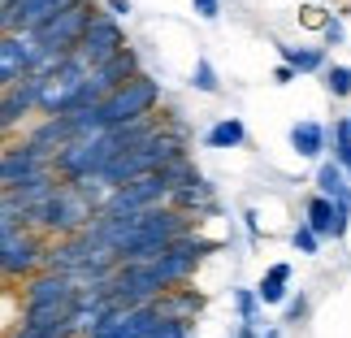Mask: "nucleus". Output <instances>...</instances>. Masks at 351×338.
<instances>
[{
    "label": "nucleus",
    "instance_id": "nucleus-28",
    "mask_svg": "<svg viewBox=\"0 0 351 338\" xmlns=\"http://www.w3.org/2000/svg\"><path fill=\"white\" fill-rule=\"evenodd\" d=\"M26 226V217H22V208H13L5 195H0V239L5 234H13V230H22Z\"/></svg>",
    "mask_w": 351,
    "mask_h": 338
},
{
    "label": "nucleus",
    "instance_id": "nucleus-11",
    "mask_svg": "<svg viewBox=\"0 0 351 338\" xmlns=\"http://www.w3.org/2000/svg\"><path fill=\"white\" fill-rule=\"evenodd\" d=\"M31 65H35L31 35H22V31H5V35H0V87L26 78V74H31Z\"/></svg>",
    "mask_w": 351,
    "mask_h": 338
},
{
    "label": "nucleus",
    "instance_id": "nucleus-23",
    "mask_svg": "<svg viewBox=\"0 0 351 338\" xmlns=\"http://www.w3.org/2000/svg\"><path fill=\"white\" fill-rule=\"evenodd\" d=\"M143 338H195V317H165L160 313V321Z\"/></svg>",
    "mask_w": 351,
    "mask_h": 338
},
{
    "label": "nucleus",
    "instance_id": "nucleus-34",
    "mask_svg": "<svg viewBox=\"0 0 351 338\" xmlns=\"http://www.w3.org/2000/svg\"><path fill=\"white\" fill-rule=\"evenodd\" d=\"M295 78H300V74H295L291 65H278V70H274V83H278V87H291Z\"/></svg>",
    "mask_w": 351,
    "mask_h": 338
},
{
    "label": "nucleus",
    "instance_id": "nucleus-1",
    "mask_svg": "<svg viewBox=\"0 0 351 338\" xmlns=\"http://www.w3.org/2000/svg\"><path fill=\"white\" fill-rule=\"evenodd\" d=\"M91 217H96V208H91L87 200L74 191V182H57V191H52V195H44L39 204L26 208V226L39 230L44 239L78 234Z\"/></svg>",
    "mask_w": 351,
    "mask_h": 338
},
{
    "label": "nucleus",
    "instance_id": "nucleus-32",
    "mask_svg": "<svg viewBox=\"0 0 351 338\" xmlns=\"http://www.w3.org/2000/svg\"><path fill=\"white\" fill-rule=\"evenodd\" d=\"M104 13H113V18L117 22H126L130 18V13H134V5H130V0H104V5H100Z\"/></svg>",
    "mask_w": 351,
    "mask_h": 338
},
{
    "label": "nucleus",
    "instance_id": "nucleus-14",
    "mask_svg": "<svg viewBox=\"0 0 351 338\" xmlns=\"http://www.w3.org/2000/svg\"><path fill=\"white\" fill-rule=\"evenodd\" d=\"M61 5H70V0H9V31H35L44 18H52Z\"/></svg>",
    "mask_w": 351,
    "mask_h": 338
},
{
    "label": "nucleus",
    "instance_id": "nucleus-4",
    "mask_svg": "<svg viewBox=\"0 0 351 338\" xmlns=\"http://www.w3.org/2000/svg\"><path fill=\"white\" fill-rule=\"evenodd\" d=\"M44 234L31 226L13 230V234L0 239V282H22L31 278L39 265H44Z\"/></svg>",
    "mask_w": 351,
    "mask_h": 338
},
{
    "label": "nucleus",
    "instance_id": "nucleus-27",
    "mask_svg": "<svg viewBox=\"0 0 351 338\" xmlns=\"http://www.w3.org/2000/svg\"><path fill=\"white\" fill-rule=\"evenodd\" d=\"M291 243H295V252H300V256H317L321 252V234L308 221H300V226L291 230Z\"/></svg>",
    "mask_w": 351,
    "mask_h": 338
},
{
    "label": "nucleus",
    "instance_id": "nucleus-5",
    "mask_svg": "<svg viewBox=\"0 0 351 338\" xmlns=\"http://www.w3.org/2000/svg\"><path fill=\"white\" fill-rule=\"evenodd\" d=\"M126 44H130L126 26H121L113 13L96 9V13H91V22L83 26V35H78V44H74V57L83 61V65H100V61H109L113 52H121Z\"/></svg>",
    "mask_w": 351,
    "mask_h": 338
},
{
    "label": "nucleus",
    "instance_id": "nucleus-25",
    "mask_svg": "<svg viewBox=\"0 0 351 338\" xmlns=\"http://www.w3.org/2000/svg\"><path fill=\"white\" fill-rule=\"evenodd\" d=\"M230 300H234L239 321H261V300H256V291H252V287H234V291H230Z\"/></svg>",
    "mask_w": 351,
    "mask_h": 338
},
{
    "label": "nucleus",
    "instance_id": "nucleus-15",
    "mask_svg": "<svg viewBox=\"0 0 351 338\" xmlns=\"http://www.w3.org/2000/svg\"><path fill=\"white\" fill-rule=\"evenodd\" d=\"M252 291H256V300H261V308H278L291 295V265L287 261H274Z\"/></svg>",
    "mask_w": 351,
    "mask_h": 338
},
{
    "label": "nucleus",
    "instance_id": "nucleus-17",
    "mask_svg": "<svg viewBox=\"0 0 351 338\" xmlns=\"http://www.w3.org/2000/svg\"><path fill=\"white\" fill-rule=\"evenodd\" d=\"M282 65H291L295 74H321L330 61V48H313V44H278Z\"/></svg>",
    "mask_w": 351,
    "mask_h": 338
},
{
    "label": "nucleus",
    "instance_id": "nucleus-21",
    "mask_svg": "<svg viewBox=\"0 0 351 338\" xmlns=\"http://www.w3.org/2000/svg\"><path fill=\"white\" fill-rule=\"evenodd\" d=\"M0 338H74V326L70 321H57V326H22V321H13Z\"/></svg>",
    "mask_w": 351,
    "mask_h": 338
},
{
    "label": "nucleus",
    "instance_id": "nucleus-8",
    "mask_svg": "<svg viewBox=\"0 0 351 338\" xmlns=\"http://www.w3.org/2000/svg\"><path fill=\"white\" fill-rule=\"evenodd\" d=\"M143 65H139V52H134L130 44L121 48V52H113L109 61H100V65H91L87 70V83H83V104H96V100H104L113 87H121L130 74H139Z\"/></svg>",
    "mask_w": 351,
    "mask_h": 338
},
{
    "label": "nucleus",
    "instance_id": "nucleus-31",
    "mask_svg": "<svg viewBox=\"0 0 351 338\" xmlns=\"http://www.w3.org/2000/svg\"><path fill=\"white\" fill-rule=\"evenodd\" d=\"M300 22H304V26H317V31H321V26L330 22V9H321V5H304V9H300Z\"/></svg>",
    "mask_w": 351,
    "mask_h": 338
},
{
    "label": "nucleus",
    "instance_id": "nucleus-13",
    "mask_svg": "<svg viewBox=\"0 0 351 338\" xmlns=\"http://www.w3.org/2000/svg\"><path fill=\"white\" fill-rule=\"evenodd\" d=\"M326 147H330V134H326V126H321L317 117H300L291 126V152L300 160H321Z\"/></svg>",
    "mask_w": 351,
    "mask_h": 338
},
{
    "label": "nucleus",
    "instance_id": "nucleus-36",
    "mask_svg": "<svg viewBox=\"0 0 351 338\" xmlns=\"http://www.w3.org/2000/svg\"><path fill=\"white\" fill-rule=\"evenodd\" d=\"M5 31H9V0L0 5V35H5Z\"/></svg>",
    "mask_w": 351,
    "mask_h": 338
},
{
    "label": "nucleus",
    "instance_id": "nucleus-19",
    "mask_svg": "<svg viewBox=\"0 0 351 338\" xmlns=\"http://www.w3.org/2000/svg\"><path fill=\"white\" fill-rule=\"evenodd\" d=\"M304 221L321 234V243L334 239V200H326V195H317V191H313V195L304 200Z\"/></svg>",
    "mask_w": 351,
    "mask_h": 338
},
{
    "label": "nucleus",
    "instance_id": "nucleus-33",
    "mask_svg": "<svg viewBox=\"0 0 351 338\" xmlns=\"http://www.w3.org/2000/svg\"><path fill=\"white\" fill-rule=\"evenodd\" d=\"M261 321H239V330H234V338H261Z\"/></svg>",
    "mask_w": 351,
    "mask_h": 338
},
{
    "label": "nucleus",
    "instance_id": "nucleus-10",
    "mask_svg": "<svg viewBox=\"0 0 351 338\" xmlns=\"http://www.w3.org/2000/svg\"><path fill=\"white\" fill-rule=\"evenodd\" d=\"M78 287L65 274H52V269H35L31 278H22V291H18V308H35V304H65L74 300Z\"/></svg>",
    "mask_w": 351,
    "mask_h": 338
},
{
    "label": "nucleus",
    "instance_id": "nucleus-20",
    "mask_svg": "<svg viewBox=\"0 0 351 338\" xmlns=\"http://www.w3.org/2000/svg\"><path fill=\"white\" fill-rule=\"evenodd\" d=\"M156 308H160L165 317H199V313H204V295H195V291H173V287H169V291L156 300Z\"/></svg>",
    "mask_w": 351,
    "mask_h": 338
},
{
    "label": "nucleus",
    "instance_id": "nucleus-39",
    "mask_svg": "<svg viewBox=\"0 0 351 338\" xmlns=\"http://www.w3.org/2000/svg\"><path fill=\"white\" fill-rule=\"evenodd\" d=\"M0 147H5V134H0Z\"/></svg>",
    "mask_w": 351,
    "mask_h": 338
},
{
    "label": "nucleus",
    "instance_id": "nucleus-37",
    "mask_svg": "<svg viewBox=\"0 0 351 338\" xmlns=\"http://www.w3.org/2000/svg\"><path fill=\"white\" fill-rule=\"evenodd\" d=\"M261 338H282V326H265V330H261Z\"/></svg>",
    "mask_w": 351,
    "mask_h": 338
},
{
    "label": "nucleus",
    "instance_id": "nucleus-38",
    "mask_svg": "<svg viewBox=\"0 0 351 338\" xmlns=\"http://www.w3.org/2000/svg\"><path fill=\"white\" fill-rule=\"evenodd\" d=\"M343 121H347V130H351V113H347V117H343Z\"/></svg>",
    "mask_w": 351,
    "mask_h": 338
},
{
    "label": "nucleus",
    "instance_id": "nucleus-2",
    "mask_svg": "<svg viewBox=\"0 0 351 338\" xmlns=\"http://www.w3.org/2000/svg\"><path fill=\"white\" fill-rule=\"evenodd\" d=\"M160 100H165V87H160L152 74L139 70V74H130L121 87H113L109 96L96 104V113H100V126L109 130V126H126V121H134V117L156 113Z\"/></svg>",
    "mask_w": 351,
    "mask_h": 338
},
{
    "label": "nucleus",
    "instance_id": "nucleus-9",
    "mask_svg": "<svg viewBox=\"0 0 351 338\" xmlns=\"http://www.w3.org/2000/svg\"><path fill=\"white\" fill-rule=\"evenodd\" d=\"M39 169H52L44 147H35L26 139H18V143L5 139V147H0V191H9L13 182L31 178V173H39Z\"/></svg>",
    "mask_w": 351,
    "mask_h": 338
},
{
    "label": "nucleus",
    "instance_id": "nucleus-26",
    "mask_svg": "<svg viewBox=\"0 0 351 338\" xmlns=\"http://www.w3.org/2000/svg\"><path fill=\"white\" fill-rule=\"evenodd\" d=\"M308 313H313L308 295H287L282 300V326H300V321H308Z\"/></svg>",
    "mask_w": 351,
    "mask_h": 338
},
{
    "label": "nucleus",
    "instance_id": "nucleus-18",
    "mask_svg": "<svg viewBox=\"0 0 351 338\" xmlns=\"http://www.w3.org/2000/svg\"><path fill=\"white\" fill-rule=\"evenodd\" d=\"M243 143H247V126H243V117H217L204 130V147H208V152H234V147H243Z\"/></svg>",
    "mask_w": 351,
    "mask_h": 338
},
{
    "label": "nucleus",
    "instance_id": "nucleus-30",
    "mask_svg": "<svg viewBox=\"0 0 351 338\" xmlns=\"http://www.w3.org/2000/svg\"><path fill=\"white\" fill-rule=\"evenodd\" d=\"M191 9H195L199 22H217L221 18V0H191Z\"/></svg>",
    "mask_w": 351,
    "mask_h": 338
},
{
    "label": "nucleus",
    "instance_id": "nucleus-35",
    "mask_svg": "<svg viewBox=\"0 0 351 338\" xmlns=\"http://www.w3.org/2000/svg\"><path fill=\"white\" fill-rule=\"evenodd\" d=\"M243 221H247V234H252V239H261V221H256V208L243 213Z\"/></svg>",
    "mask_w": 351,
    "mask_h": 338
},
{
    "label": "nucleus",
    "instance_id": "nucleus-12",
    "mask_svg": "<svg viewBox=\"0 0 351 338\" xmlns=\"http://www.w3.org/2000/svg\"><path fill=\"white\" fill-rule=\"evenodd\" d=\"M57 182H61V178H57L52 169H39V173H31V178L13 182L9 191H0V195H5L13 208H22V217H26V208H31V204H39L44 195H52V191H57Z\"/></svg>",
    "mask_w": 351,
    "mask_h": 338
},
{
    "label": "nucleus",
    "instance_id": "nucleus-7",
    "mask_svg": "<svg viewBox=\"0 0 351 338\" xmlns=\"http://www.w3.org/2000/svg\"><path fill=\"white\" fill-rule=\"evenodd\" d=\"M35 100H39V74H26L18 83L0 87V134L5 139L26 130V121L35 117Z\"/></svg>",
    "mask_w": 351,
    "mask_h": 338
},
{
    "label": "nucleus",
    "instance_id": "nucleus-22",
    "mask_svg": "<svg viewBox=\"0 0 351 338\" xmlns=\"http://www.w3.org/2000/svg\"><path fill=\"white\" fill-rule=\"evenodd\" d=\"M191 87L199 91V96H221V74H217V65H213L208 57H195V65H191Z\"/></svg>",
    "mask_w": 351,
    "mask_h": 338
},
{
    "label": "nucleus",
    "instance_id": "nucleus-24",
    "mask_svg": "<svg viewBox=\"0 0 351 338\" xmlns=\"http://www.w3.org/2000/svg\"><path fill=\"white\" fill-rule=\"evenodd\" d=\"M321 78H326V91H330L334 100H351V65L326 61V70H321Z\"/></svg>",
    "mask_w": 351,
    "mask_h": 338
},
{
    "label": "nucleus",
    "instance_id": "nucleus-16",
    "mask_svg": "<svg viewBox=\"0 0 351 338\" xmlns=\"http://www.w3.org/2000/svg\"><path fill=\"white\" fill-rule=\"evenodd\" d=\"M313 182H317V195H326V200H347V204H351V178L343 173V165H339L334 156H321V160H317Z\"/></svg>",
    "mask_w": 351,
    "mask_h": 338
},
{
    "label": "nucleus",
    "instance_id": "nucleus-29",
    "mask_svg": "<svg viewBox=\"0 0 351 338\" xmlns=\"http://www.w3.org/2000/svg\"><path fill=\"white\" fill-rule=\"evenodd\" d=\"M321 35H326V44H330V48L347 44V26H343V18H330L326 26H321Z\"/></svg>",
    "mask_w": 351,
    "mask_h": 338
},
{
    "label": "nucleus",
    "instance_id": "nucleus-3",
    "mask_svg": "<svg viewBox=\"0 0 351 338\" xmlns=\"http://www.w3.org/2000/svg\"><path fill=\"white\" fill-rule=\"evenodd\" d=\"M87 70L91 65H83L70 52L57 70L39 74V100H35V113H70L83 104V83H87Z\"/></svg>",
    "mask_w": 351,
    "mask_h": 338
},
{
    "label": "nucleus",
    "instance_id": "nucleus-6",
    "mask_svg": "<svg viewBox=\"0 0 351 338\" xmlns=\"http://www.w3.org/2000/svg\"><path fill=\"white\" fill-rule=\"evenodd\" d=\"M165 200H169V186L160 178V169H152V173H134V178L117 182L96 213H139V208L165 204Z\"/></svg>",
    "mask_w": 351,
    "mask_h": 338
}]
</instances>
